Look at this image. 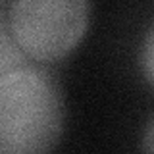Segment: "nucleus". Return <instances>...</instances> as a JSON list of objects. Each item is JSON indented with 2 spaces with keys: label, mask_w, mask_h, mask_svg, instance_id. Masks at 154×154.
Listing matches in <instances>:
<instances>
[{
  "label": "nucleus",
  "mask_w": 154,
  "mask_h": 154,
  "mask_svg": "<svg viewBox=\"0 0 154 154\" xmlns=\"http://www.w3.org/2000/svg\"><path fill=\"white\" fill-rule=\"evenodd\" d=\"M143 150L146 152H154V118L150 119V123L146 125L143 135Z\"/></svg>",
  "instance_id": "nucleus-5"
},
{
  "label": "nucleus",
  "mask_w": 154,
  "mask_h": 154,
  "mask_svg": "<svg viewBox=\"0 0 154 154\" xmlns=\"http://www.w3.org/2000/svg\"><path fill=\"white\" fill-rule=\"evenodd\" d=\"M141 66H143V73L148 81L154 85V23L148 29L146 37L143 41L141 48Z\"/></svg>",
  "instance_id": "nucleus-4"
},
{
  "label": "nucleus",
  "mask_w": 154,
  "mask_h": 154,
  "mask_svg": "<svg viewBox=\"0 0 154 154\" xmlns=\"http://www.w3.org/2000/svg\"><path fill=\"white\" fill-rule=\"evenodd\" d=\"M25 64V54L23 50L16 45V41L12 38L10 31L2 25V58H0V71H10L17 66Z\"/></svg>",
  "instance_id": "nucleus-3"
},
{
  "label": "nucleus",
  "mask_w": 154,
  "mask_h": 154,
  "mask_svg": "<svg viewBox=\"0 0 154 154\" xmlns=\"http://www.w3.org/2000/svg\"><path fill=\"white\" fill-rule=\"evenodd\" d=\"M64 129L58 87L27 64L0 75V150L37 154L54 148Z\"/></svg>",
  "instance_id": "nucleus-1"
},
{
  "label": "nucleus",
  "mask_w": 154,
  "mask_h": 154,
  "mask_svg": "<svg viewBox=\"0 0 154 154\" xmlns=\"http://www.w3.org/2000/svg\"><path fill=\"white\" fill-rule=\"evenodd\" d=\"M89 25V0H12L4 27L23 54L56 62L81 42Z\"/></svg>",
  "instance_id": "nucleus-2"
}]
</instances>
